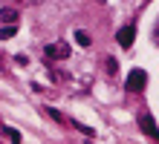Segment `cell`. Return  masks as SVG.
<instances>
[{
    "instance_id": "277c9868",
    "label": "cell",
    "mask_w": 159,
    "mask_h": 144,
    "mask_svg": "<svg viewBox=\"0 0 159 144\" xmlns=\"http://www.w3.org/2000/svg\"><path fill=\"white\" fill-rule=\"evenodd\" d=\"M139 127H142V133L145 136H151V138H156L159 141V127H156V121H153V115H142V118H139Z\"/></svg>"
},
{
    "instance_id": "3957f363",
    "label": "cell",
    "mask_w": 159,
    "mask_h": 144,
    "mask_svg": "<svg viewBox=\"0 0 159 144\" xmlns=\"http://www.w3.org/2000/svg\"><path fill=\"white\" fill-rule=\"evenodd\" d=\"M43 52H46V58H55V61H67V58H70V46H67V43H49Z\"/></svg>"
},
{
    "instance_id": "6da1fadb",
    "label": "cell",
    "mask_w": 159,
    "mask_h": 144,
    "mask_svg": "<svg viewBox=\"0 0 159 144\" xmlns=\"http://www.w3.org/2000/svg\"><path fill=\"white\" fill-rule=\"evenodd\" d=\"M145 86H148V72L145 69H133L127 75V89L130 92H142Z\"/></svg>"
},
{
    "instance_id": "ba28073f",
    "label": "cell",
    "mask_w": 159,
    "mask_h": 144,
    "mask_svg": "<svg viewBox=\"0 0 159 144\" xmlns=\"http://www.w3.org/2000/svg\"><path fill=\"white\" fill-rule=\"evenodd\" d=\"M17 35V26H3L0 29V41H9V37H15Z\"/></svg>"
},
{
    "instance_id": "8fae6325",
    "label": "cell",
    "mask_w": 159,
    "mask_h": 144,
    "mask_svg": "<svg viewBox=\"0 0 159 144\" xmlns=\"http://www.w3.org/2000/svg\"><path fill=\"white\" fill-rule=\"evenodd\" d=\"M41 0H15V6H38Z\"/></svg>"
},
{
    "instance_id": "52a82bcc",
    "label": "cell",
    "mask_w": 159,
    "mask_h": 144,
    "mask_svg": "<svg viewBox=\"0 0 159 144\" xmlns=\"http://www.w3.org/2000/svg\"><path fill=\"white\" fill-rule=\"evenodd\" d=\"M75 41H78V46H84V49H87V46L93 43V37H90L87 32H81V29H78V32H75Z\"/></svg>"
},
{
    "instance_id": "7a4b0ae2",
    "label": "cell",
    "mask_w": 159,
    "mask_h": 144,
    "mask_svg": "<svg viewBox=\"0 0 159 144\" xmlns=\"http://www.w3.org/2000/svg\"><path fill=\"white\" fill-rule=\"evenodd\" d=\"M116 41H119L121 49H130L133 41H136V26H133V23H130V26H121L119 32H116Z\"/></svg>"
},
{
    "instance_id": "9c48e42d",
    "label": "cell",
    "mask_w": 159,
    "mask_h": 144,
    "mask_svg": "<svg viewBox=\"0 0 159 144\" xmlns=\"http://www.w3.org/2000/svg\"><path fill=\"white\" fill-rule=\"evenodd\" d=\"M6 136H9V141H12V144H20V133H17L15 127H6Z\"/></svg>"
},
{
    "instance_id": "5b68a950",
    "label": "cell",
    "mask_w": 159,
    "mask_h": 144,
    "mask_svg": "<svg viewBox=\"0 0 159 144\" xmlns=\"http://www.w3.org/2000/svg\"><path fill=\"white\" fill-rule=\"evenodd\" d=\"M0 20H3L6 26H17V9H0Z\"/></svg>"
},
{
    "instance_id": "30bf717a",
    "label": "cell",
    "mask_w": 159,
    "mask_h": 144,
    "mask_svg": "<svg viewBox=\"0 0 159 144\" xmlns=\"http://www.w3.org/2000/svg\"><path fill=\"white\" fill-rule=\"evenodd\" d=\"M46 115H49L52 121H58V124H64V115H61L58 110H52V107H46Z\"/></svg>"
},
{
    "instance_id": "8992f818",
    "label": "cell",
    "mask_w": 159,
    "mask_h": 144,
    "mask_svg": "<svg viewBox=\"0 0 159 144\" xmlns=\"http://www.w3.org/2000/svg\"><path fill=\"white\" fill-rule=\"evenodd\" d=\"M104 72L107 75H116L119 72V61H116V58H104Z\"/></svg>"
}]
</instances>
